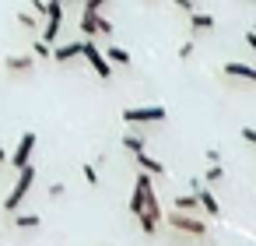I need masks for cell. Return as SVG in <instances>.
<instances>
[{
  "mask_svg": "<svg viewBox=\"0 0 256 246\" xmlns=\"http://www.w3.org/2000/svg\"><path fill=\"white\" fill-rule=\"evenodd\" d=\"M32 183H36V165L28 162V165H22V169H18V179H14V186H11V193L4 197V211H18V207H22V200L28 197Z\"/></svg>",
  "mask_w": 256,
  "mask_h": 246,
  "instance_id": "obj_1",
  "label": "cell"
},
{
  "mask_svg": "<svg viewBox=\"0 0 256 246\" xmlns=\"http://www.w3.org/2000/svg\"><path fill=\"white\" fill-rule=\"evenodd\" d=\"M8 71H36V53L32 57H8Z\"/></svg>",
  "mask_w": 256,
  "mask_h": 246,
  "instance_id": "obj_14",
  "label": "cell"
},
{
  "mask_svg": "<svg viewBox=\"0 0 256 246\" xmlns=\"http://www.w3.org/2000/svg\"><path fill=\"white\" fill-rule=\"evenodd\" d=\"M14 225H18V228H39V225H42V218H39V214H18V218H14Z\"/></svg>",
  "mask_w": 256,
  "mask_h": 246,
  "instance_id": "obj_19",
  "label": "cell"
},
{
  "mask_svg": "<svg viewBox=\"0 0 256 246\" xmlns=\"http://www.w3.org/2000/svg\"><path fill=\"white\" fill-rule=\"evenodd\" d=\"M190 190L196 193V200H200V211H204V214H210V218H218V214H221V207H218L214 193L204 186V179H190Z\"/></svg>",
  "mask_w": 256,
  "mask_h": 246,
  "instance_id": "obj_8",
  "label": "cell"
},
{
  "mask_svg": "<svg viewBox=\"0 0 256 246\" xmlns=\"http://www.w3.org/2000/svg\"><path fill=\"white\" fill-rule=\"evenodd\" d=\"M168 113L165 106H134V109H123V123H162Z\"/></svg>",
  "mask_w": 256,
  "mask_h": 246,
  "instance_id": "obj_4",
  "label": "cell"
},
{
  "mask_svg": "<svg viewBox=\"0 0 256 246\" xmlns=\"http://www.w3.org/2000/svg\"><path fill=\"white\" fill-rule=\"evenodd\" d=\"M224 74H228V78H242V81H252V85H256V67H249V64L228 60V64H224Z\"/></svg>",
  "mask_w": 256,
  "mask_h": 246,
  "instance_id": "obj_9",
  "label": "cell"
},
{
  "mask_svg": "<svg viewBox=\"0 0 256 246\" xmlns=\"http://www.w3.org/2000/svg\"><path fill=\"white\" fill-rule=\"evenodd\" d=\"M190 25H193L196 32H207V29H214V18H210V15H190Z\"/></svg>",
  "mask_w": 256,
  "mask_h": 246,
  "instance_id": "obj_17",
  "label": "cell"
},
{
  "mask_svg": "<svg viewBox=\"0 0 256 246\" xmlns=\"http://www.w3.org/2000/svg\"><path fill=\"white\" fill-rule=\"evenodd\" d=\"M0 162H8V151H4V148H0Z\"/></svg>",
  "mask_w": 256,
  "mask_h": 246,
  "instance_id": "obj_31",
  "label": "cell"
},
{
  "mask_svg": "<svg viewBox=\"0 0 256 246\" xmlns=\"http://www.w3.org/2000/svg\"><path fill=\"white\" fill-rule=\"evenodd\" d=\"M46 4H50V0H32V8H36V18H39V15H46Z\"/></svg>",
  "mask_w": 256,
  "mask_h": 246,
  "instance_id": "obj_25",
  "label": "cell"
},
{
  "mask_svg": "<svg viewBox=\"0 0 256 246\" xmlns=\"http://www.w3.org/2000/svg\"><path fill=\"white\" fill-rule=\"evenodd\" d=\"M221 176H224V169H221V162H214V165H210V169L204 172V183H218Z\"/></svg>",
  "mask_w": 256,
  "mask_h": 246,
  "instance_id": "obj_20",
  "label": "cell"
},
{
  "mask_svg": "<svg viewBox=\"0 0 256 246\" xmlns=\"http://www.w3.org/2000/svg\"><path fill=\"white\" fill-rule=\"evenodd\" d=\"M172 207H179V211H200V200H196V193H182V197H176L172 200Z\"/></svg>",
  "mask_w": 256,
  "mask_h": 246,
  "instance_id": "obj_15",
  "label": "cell"
},
{
  "mask_svg": "<svg viewBox=\"0 0 256 246\" xmlns=\"http://www.w3.org/2000/svg\"><path fill=\"white\" fill-rule=\"evenodd\" d=\"M242 141H249V144H256V127H242Z\"/></svg>",
  "mask_w": 256,
  "mask_h": 246,
  "instance_id": "obj_24",
  "label": "cell"
},
{
  "mask_svg": "<svg viewBox=\"0 0 256 246\" xmlns=\"http://www.w3.org/2000/svg\"><path fill=\"white\" fill-rule=\"evenodd\" d=\"M81 57H88L92 71H95V74H98L102 81H109V78H112V64L106 60V53H102V50H98V46H95L92 39H84V43H81Z\"/></svg>",
  "mask_w": 256,
  "mask_h": 246,
  "instance_id": "obj_3",
  "label": "cell"
},
{
  "mask_svg": "<svg viewBox=\"0 0 256 246\" xmlns=\"http://www.w3.org/2000/svg\"><path fill=\"white\" fill-rule=\"evenodd\" d=\"M179 57H182V60L193 57V43H182V46H179Z\"/></svg>",
  "mask_w": 256,
  "mask_h": 246,
  "instance_id": "obj_27",
  "label": "cell"
},
{
  "mask_svg": "<svg viewBox=\"0 0 256 246\" xmlns=\"http://www.w3.org/2000/svg\"><path fill=\"white\" fill-rule=\"evenodd\" d=\"M74 57H81V43H64V46H53V60L67 64V60H74Z\"/></svg>",
  "mask_w": 256,
  "mask_h": 246,
  "instance_id": "obj_10",
  "label": "cell"
},
{
  "mask_svg": "<svg viewBox=\"0 0 256 246\" xmlns=\"http://www.w3.org/2000/svg\"><path fill=\"white\" fill-rule=\"evenodd\" d=\"M165 218H168V225H172V228H179V232H186V235H196V239H200V235H207V225H204L193 211H179V207H172Z\"/></svg>",
  "mask_w": 256,
  "mask_h": 246,
  "instance_id": "obj_2",
  "label": "cell"
},
{
  "mask_svg": "<svg viewBox=\"0 0 256 246\" xmlns=\"http://www.w3.org/2000/svg\"><path fill=\"white\" fill-rule=\"evenodd\" d=\"M84 179H88L92 186H98V172H95V165H92V162L84 165Z\"/></svg>",
  "mask_w": 256,
  "mask_h": 246,
  "instance_id": "obj_22",
  "label": "cell"
},
{
  "mask_svg": "<svg viewBox=\"0 0 256 246\" xmlns=\"http://www.w3.org/2000/svg\"><path fill=\"white\" fill-rule=\"evenodd\" d=\"M60 25H64V0H50V4H46V29H42V39H46V43H56Z\"/></svg>",
  "mask_w": 256,
  "mask_h": 246,
  "instance_id": "obj_5",
  "label": "cell"
},
{
  "mask_svg": "<svg viewBox=\"0 0 256 246\" xmlns=\"http://www.w3.org/2000/svg\"><path fill=\"white\" fill-rule=\"evenodd\" d=\"M106 60H109V64H120V67H130V53H126L123 46H109V50H106Z\"/></svg>",
  "mask_w": 256,
  "mask_h": 246,
  "instance_id": "obj_13",
  "label": "cell"
},
{
  "mask_svg": "<svg viewBox=\"0 0 256 246\" xmlns=\"http://www.w3.org/2000/svg\"><path fill=\"white\" fill-rule=\"evenodd\" d=\"M123 148L126 151H134V155H140V151H148V144L137 137V134H123Z\"/></svg>",
  "mask_w": 256,
  "mask_h": 246,
  "instance_id": "obj_16",
  "label": "cell"
},
{
  "mask_svg": "<svg viewBox=\"0 0 256 246\" xmlns=\"http://www.w3.org/2000/svg\"><path fill=\"white\" fill-rule=\"evenodd\" d=\"M32 155H36V130L22 134V141H18L14 155H11V165H14V169H22V165H28V162H32Z\"/></svg>",
  "mask_w": 256,
  "mask_h": 246,
  "instance_id": "obj_7",
  "label": "cell"
},
{
  "mask_svg": "<svg viewBox=\"0 0 256 246\" xmlns=\"http://www.w3.org/2000/svg\"><path fill=\"white\" fill-rule=\"evenodd\" d=\"M32 53H36V60H50V57H53V43H46V39H39V43L32 46Z\"/></svg>",
  "mask_w": 256,
  "mask_h": 246,
  "instance_id": "obj_18",
  "label": "cell"
},
{
  "mask_svg": "<svg viewBox=\"0 0 256 246\" xmlns=\"http://www.w3.org/2000/svg\"><path fill=\"white\" fill-rule=\"evenodd\" d=\"M252 32H256V29H252Z\"/></svg>",
  "mask_w": 256,
  "mask_h": 246,
  "instance_id": "obj_32",
  "label": "cell"
},
{
  "mask_svg": "<svg viewBox=\"0 0 256 246\" xmlns=\"http://www.w3.org/2000/svg\"><path fill=\"white\" fill-rule=\"evenodd\" d=\"M144 214H148V218H154V221H162V218H165V211L158 207V197H154V186H148V193H144Z\"/></svg>",
  "mask_w": 256,
  "mask_h": 246,
  "instance_id": "obj_11",
  "label": "cell"
},
{
  "mask_svg": "<svg viewBox=\"0 0 256 246\" xmlns=\"http://www.w3.org/2000/svg\"><path fill=\"white\" fill-rule=\"evenodd\" d=\"M102 4H109V0H84V11L95 15V11H102Z\"/></svg>",
  "mask_w": 256,
  "mask_h": 246,
  "instance_id": "obj_23",
  "label": "cell"
},
{
  "mask_svg": "<svg viewBox=\"0 0 256 246\" xmlns=\"http://www.w3.org/2000/svg\"><path fill=\"white\" fill-rule=\"evenodd\" d=\"M50 197H64V183H53L50 186Z\"/></svg>",
  "mask_w": 256,
  "mask_h": 246,
  "instance_id": "obj_28",
  "label": "cell"
},
{
  "mask_svg": "<svg viewBox=\"0 0 256 246\" xmlns=\"http://www.w3.org/2000/svg\"><path fill=\"white\" fill-rule=\"evenodd\" d=\"M137 221H140V228H144L148 235H151V232H154V225H158V221H154V218H148V214H137Z\"/></svg>",
  "mask_w": 256,
  "mask_h": 246,
  "instance_id": "obj_21",
  "label": "cell"
},
{
  "mask_svg": "<svg viewBox=\"0 0 256 246\" xmlns=\"http://www.w3.org/2000/svg\"><path fill=\"white\" fill-rule=\"evenodd\" d=\"M246 46H249V50L256 53V32H249V36H246Z\"/></svg>",
  "mask_w": 256,
  "mask_h": 246,
  "instance_id": "obj_30",
  "label": "cell"
},
{
  "mask_svg": "<svg viewBox=\"0 0 256 246\" xmlns=\"http://www.w3.org/2000/svg\"><path fill=\"white\" fill-rule=\"evenodd\" d=\"M176 8H182V11H193V0H172Z\"/></svg>",
  "mask_w": 256,
  "mask_h": 246,
  "instance_id": "obj_29",
  "label": "cell"
},
{
  "mask_svg": "<svg viewBox=\"0 0 256 246\" xmlns=\"http://www.w3.org/2000/svg\"><path fill=\"white\" fill-rule=\"evenodd\" d=\"M81 32H84V39H95L98 32H102V36H109V32H112V22H109V18H102L98 11H95V15H92V11H84V15H81Z\"/></svg>",
  "mask_w": 256,
  "mask_h": 246,
  "instance_id": "obj_6",
  "label": "cell"
},
{
  "mask_svg": "<svg viewBox=\"0 0 256 246\" xmlns=\"http://www.w3.org/2000/svg\"><path fill=\"white\" fill-rule=\"evenodd\" d=\"M134 158H137V165H140L144 172H151V176H162V172H165V165H162L158 158H151L148 151H140V155H134Z\"/></svg>",
  "mask_w": 256,
  "mask_h": 246,
  "instance_id": "obj_12",
  "label": "cell"
},
{
  "mask_svg": "<svg viewBox=\"0 0 256 246\" xmlns=\"http://www.w3.org/2000/svg\"><path fill=\"white\" fill-rule=\"evenodd\" d=\"M18 22H22L25 29H36V18H32V15H18Z\"/></svg>",
  "mask_w": 256,
  "mask_h": 246,
  "instance_id": "obj_26",
  "label": "cell"
}]
</instances>
